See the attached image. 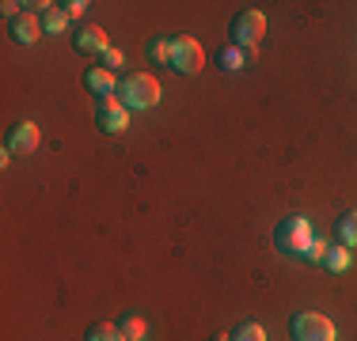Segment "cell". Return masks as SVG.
Here are the masks:
<instances>
[{
  "instance_id": "6",
  "label": "cell",
  "mask_w": 357,
  "mask_h": 341,
  "mask_svg": "<svg viewBox=\"0 0 357 341\" xmlns=\"http://www.w3.org/2000/svg\"><path fill=\"white\" fill-rule=\"evenodd\" d=\"M96 125L103 133H126V129H130V110L122 106V99H118V95H103V99H99Z\"/></svg>"
},
{
  "instance_id": "17",
  "label": "cell",
  "mask_w": 357,
  "mask_h": 341,
  "mask_svg": "<svg viewBox=\"0 0 357 341\" xmlns=\"http://www.w3.org/2000/svg\"><path fill=\"white\" fill-rule=\"evenodd\" d=\"M65 27H69V15H65L61 8H50V12H46V19H42V31L57 34V31H65Z\"/></svg>"
},
{
  "instance_id": "5",
  "label": "cell",
  "mask_w": 357,
  "mask_h": 341,
  "mask_svg": "<svg viewBox=\"0 0 357 341\" xmlns=\"http://www.w3.org/2000/svg\"><path fill=\"white\" fill-rule=\"evenodd\" d=\"M289 334H293V341H335V322H331L327 315L301 311L289 322Z\"/></svg>"
},
{
  "instance_id": "21",
  "label": "cell",
  "mask_w": 357,
  "mask_h": 341,
  "mask_svg": "<svg viewBox=\"0 0 357 341\" xmlns=\"http://www.w3.org/2000/svg\"><path fill=\"white\" fill-rule=\"evenodd\" d=\"M57 8H61L69 19H76V15H84V8H88V4H84V0H65V4H57Z\"/></svg>"
},
{
  "instance_id": "15",
  "label": "cell",
  "mask_w": 357,
  "mask_h": 341,
  "mask_svg": "<svg viewBox=\"0 0 357 341\" xmlns=\"http://www.w3.org/2000/svg\"><path fill=\"white\" fill-rule=\"evenodd\" d=\"M118 330H122L126 341H144V322L137 315H122V319H118Z\"/></svg>"
},
{
  "instance_id": "20",
  "label": "cell",
  "mask_w": 357,
  "mask_h": 341,
  "mask_svg": "<svg viewBox=\"0 0 357 341\" xmlns=\"http://www.w3.org/2000/svg\"><path fill=\"white\" fill-rule=\"evenodd\" d=\"M301 258H308V262H323V258H327V243H323V239H312L308 251H304Z\"/></svg>"
},
{
  "instance_id": "10",
  "label": "cell",
  "mask_w": 357,
  "mask_h": 341,
  "mask_svg": "<svg viewBox=\"0 0 357 341\" xmlns=\"http://www.w3.org/2000/svg\"><path fill=\"white\" fill-rule=\"evenodd\" d=\"M251 57H255V49H240V46H232V42H228V46L217 54V68H225V72H240Z\"/></svg>"
},
{
  "instance_id": "7",
  "label": "cell",
  "mask_w": 357,
  "mask_h": 341,
  "mask_svg": "<svg viewBox=\"0 0 357 341\" xmlns=\"http://www.w3.org/2000/svg\"><path fill=\"white\" fill-rule=\"evenodd\" d=\"M38 148V125L35 122H15L8 129V141H4V156H31Z\"/></svg>"
},
{
  "instance_id": "14",
  "label": "cell",
  "mask_w": 357,
  "mask_h": 341,
  "mask_svg": "<svg viewBox=\"0 0 357 341\" xmlns=\"http://www.w3.org/2000/svg\"><path fill=\"white\" fill-rule=\"evenodd\" d=\"M338 243H342V246H357V209L346 212V216L338 220Z\"/></svg>"
},
{
  "instance_id": "22",
  "label": "cell",
  "mask_w": 357,
  "mask_h": 341,
  "mask_svg": "<svg viewBox=\"0 0 357 341\" xmlns=\"http://www.w3.org/2000/svg\"><path fill=\"white\" fill-rule=\"evenodd\" d=\"M213 341H232V338H228V334H217V338H213Z\"/></svg>"
},
{
  "instance_id": "11",
  "label": "cell",
  "mask_w": 357,
  "mask_h": 341,
  "mask_svg": "<svg viewBox=\"0 0 357 341\" xmlns=\"http://www.w3.org/2000/svg\"><path fill=\"white\" fill-rule=\"evenodd\" d=\"M84 84H88V91H96L99 99H103V95H118L114 72H107V68H88V76H84Z\"/></svg>"
},
{
  "instance_id": "9",
  "label": "cell",
  "mask_w": 357,
  "mask_h": 341,
  "mask_svg": "<svg viewBox=\"0 0 357 341\" xmlns=\"http://www.w3.org/2000/svg\"><path fill=\"white\" fill-rule=\"evenodd\" d=\"M73 46H76V54H103L110 42H107V31L99 27V23H88V27L76 31Z\"/></svg>"
},
{
  "instance_id": "13",
  "label": "cell",
  "mask_w": 357,
  "mask_h": 341,
  "mask_svg": "<svg viewBox=\"0 0 357 341\" xmlns=\"http://www.w3.org/2000/svg\"><path fill=\"white\" fill-rule=\"evenodd\" d=\"M84 341H126V338L118 330V322H96V326H88Z\"/></svg>"
},
{
  "instance_id": "2",
  "label": "cell",
  "mask_w": 357,
  "mask_h": 341,
  "mask_svg": "<svg viewBox=\"0 0 357 341\" xmlns=\"http://www.w3.org/2000/svg\"><path fill=\"white\" fill-rule=\"evenodd\" d=\"M228 38H232V46H240V49H255L262 38H266V15H262L259 8L240 12L232 23H228Z\"/></svg>"
},
{
  "instance_id": "3",
  "label": "cell",
  "mask_w": 357,
  "mask_h": 341,
  "mask_svg": "<svg viewBox=\"0 0 357 341\" xmlns=\"http://www.w3.org/2000/svg\"><path fill=\"white\" fill-rule=\"evenodd\" d=\"M178 76H198L202 65H206V49H202L198 38H190V34H175L172 38V61Z\"/></svg>"
},
{
  "instance_id": "19",
  "label": "cell",
  "mask_w": 357,
  "mask_h": 341,
  "mask_svg": "<svg viewBox=\"0 0 357 341\" xmlns=\"http://www.w3.org/2000/svg\"><path fill=\"white\" fill-rule=\"evenodd\" d=\"M99 57H103V68H107V72H118V68L126 65L122 49H114V46H107V49H103V54H99Z\"/></svg>"
},
{
  "instance_id": "1",
  "label": "cell",
  "mask_w": 357,
  "mask_h": 341,
  "mask_svg": "<svg viewBox=\"0 0 357 341\" xmlns=\"http://www.w3.org/2000/svg\"><path fill=\"white\" fill-rule=\"evenodd\" d=\"M118 99L126 110H152L160 102V84L149 72H126L118 80Z\"/></svg>"
},
{
  "instance_id": "18",
  "label": "cell",
  "mask_w": 357,
  "mask_h": 341,
  "mask_svg": "<svg viewBox=\"0 0 357 341\" xmlns=\"http://www.w3.org/2000/svg\"><path fill=\"white\" fill-rule=\"evenodd\" d=\"M149 57L152 61H172V38H156L149 46Z\"/></svg>"
},
{
  "instance_id": "4",
  "label": "cell",
  "mask_w": 357,
  "mask_h": 341,
  "mask_svg": "<svg viewBox=\"0 0 357 341\" xmlns=\"http://www.w3.org/2000/svg\"><path fill=\"white\" fill-rule=\"evenodd\" d=\"M312 224L304 216H285L282 224H278V232H274V246L282 254H304L308 251V243H312Z\"/></svg>"
},
{
  "instance_id": "16",
  "label": "cell",
  "mask_w": 357,
  "mask_h": 341,
  "mask_svg": "<svg viewBox=\"0 0 357 341\" xmlns=\"http://www.w3.org/2000/svg\"><path fill=\"white\" fill-rule=\"evenodd\" d=\"M232 341H266V330H262L259 322H240L236 334H232Z\"/></svg>"
},
{
  "instance_id": "8",
  "label": "cell",
  "mask_w": 357,
  "mask_h": 341,
  "mask_svg": "<svg viewBox=\"0 0 357 341\" xmlns=\"http://www.w3.org/2000/svg\"><path fill=\"white\" fill-rule=\"evenodd\" d=\"M8 34H12V42H20V46L38 42V34H42L38 15H35V12H20L15 19H8Z\"/></svg>"
},
{
  "instance_id": "12",
  "label": "cell",
  "mask_w": 357,
  "mask_h": 341,
  "mask_svg": "<svg viewBox=\"0 0 357 341\" xmlns=\"http://www.w3.org/2000/svg\"><path fill=\"white\" fill-rule=\"evenodd\" d=\"M323 266H327L331 273H346L350 269V246H327V258H323Z\"/></svg>"
}]
</instances>
